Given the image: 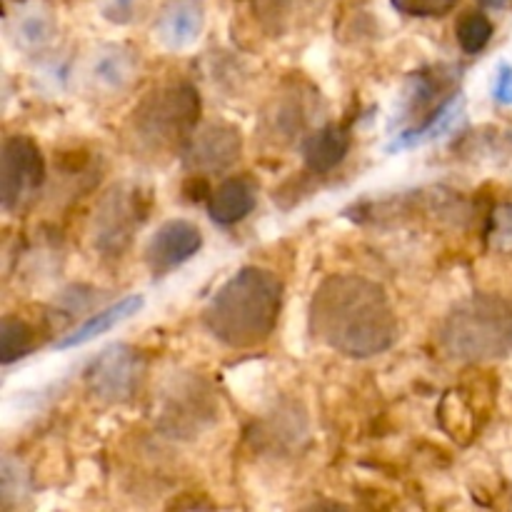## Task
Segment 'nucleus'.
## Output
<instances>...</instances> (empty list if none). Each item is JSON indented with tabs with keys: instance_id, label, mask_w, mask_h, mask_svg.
I'll list each match as a JSON object with an SVG mask.
<instances>
[{
	"instance_id": "obj_20",
	"label": "nucleus",
	"mask_w": 512,
	"mask_h": 512,
	"mask_svg": "<svg viewBox=\"0 0 512 512\" xmlns=\"http://www.w3.org/2000/svg\"><path fill=\"white\" fill-rule=\"evenodd\" d=\"M303 98H283L268 110V133L278 140H293L298 130L305 128Z\"/></svg>"
},
{
	"instance_id": "obj_18",
	"label": "nucleus",
	"mask_w": 512,
	"mask_h": 512,
	"mask_svg": "<svg viewBox=\"0 0 512 512\" xmlns=\"http://www.w3.org/2000/svg\"><path fill=\"white\" fill-rule=\"evenodd\" d=\"M33 348V325L25 323L23 318H15V315H5V318L0 320V360H3V365H13L15 360L33 353Z\"/></svg>"
},
{
	"instance_id": "obj_21",
	"label": "nucleus",
	"mask_w": 512,
	"mask_h": 512,
	"mask_svg": "<svg viewBox=\"0 0 512 512\" xmlns=\"http://www.w3.org/2000/svg\"><path fill=\"white\" fill-rule=\"evenodd\" d=\"M95 8L103 20L115 28H128L148 15L150 0H95Z\"/></svg>"
},
{
	"instance_id": "obj_2",
	"label": "nucleus",
	"mask_w": 512,
	"mask_h": 512,
	"mask_svg": "<svg viewBox=\"0 0 512 512\" xmlns=\"http://www.w3.org/2000/svg\"><path fill=\"white\" fill-rule=\"evenodd\" d=\"M283 310V283L265 268H240L203 310V325L215 340L235 350L263 345Z\"/></svg>"
},
{
	"instance_id": "obj_5",
	"label": "nucleus",
	"mask_w": 512,
	"mask_h": 512,
	"mask_svg": "<svg viewBox=\"0 0 512 512\" xmlns=\"http://www.w3.org/2000/svg\"><path fill=\"white\" fill-rule=\"evenodd\" d=\"M150 195L138 185H113L100 198L93 215V243L103 258H123L135 238V230L145 223Z\"/></svg>"
},
{
	"instance_id": "obj_14",
	"label": "nucleus",
	"mask_w": 512,
	"mask_h": 512,
	"mask_svg": "<svg viewBox=\"0 0 512 512\" xmlns=\"http://www.w3.org/2000/svg\"><path fill=\"white\" fill-rule=\"evenodd\" d=\"M143 305H145L143 295H138V293L125 295V298L115 300V303L105 305V308H100L98 313H93L90 318H85L75 330L65 333L63 338L55 343V348L70 350V348H80V345L93 343V340H98L100 335L110 333L115 325L125 323V320L133 318L135 313H140V310H143Z\"/></svg>"
},
{
	"instance_id": "obj_1",
	"label": "nucleus",
	"mask_w": 512,
	"mask_h": 512,
	"mask_svg": "<svg viewBox=\"0 0 512 512\" xmlns=\"http://www.w3.org/2000/svg\"><path fill=\"white\" fill-rule=\"evenodd\" d=\"M310 330L335 353L365 360L388 353L400 325L383 285L363 275H330L313 295Z\"/></svg>"
},
{
	"instance_id": "obj_9",
	"label": "nucleus",
	"mask_w": 512,
	"mask_h": 512,
	"mask_svg": "<svg viewBox=\"0 0 512 512\" xmlns=\"http://www.w3.org/2000/svg\"><path fill=\"white\" fill-rule=\"evenodd\" d=\"M140 75V60L130 45L103 43L88 55L83 65V83L100 98H118L135 85Z\"/></svg>"
},
{
	"instance_id": "obj_24",
	"label": "nucleus",
	"mask_w": 512,
	"mask_h": 512,
	"mask_svg": "<svg viewBox=\"0 0 512 512\" xmlns=\"http://www.w3.org/2000/svg\"><path fill=\"white\" fill-rule=\"evenodd\" d=\"M395 10L413 18H440L458 5V0H390Z\"/></svg>"
},
{
	"instance_id": "obj_23",
	"label": "nucleus",
	"mask_w": 512,
	"mask_h": 512,
	"mask_svg": "<svg viewBox=\"0 0 512 512\" xmlns=\"http://www.w3.org/2000/svg\"><path fill=\"white\" fill-rule=\"evenodd\" d=\"M253 5L265 28L273 30V33H283L290 20L298 15L295 10H298L300 0H253Z\"/></svg>"
},
{
	"instance_id": "obj_13",
	"label": "nucleus",
	"mask_w": 512,
	"mask_h": 512,
	"mask_svg": "<svg viewBox=\"0 0 512 512\" xmlns=\"http://www.w3.org/2000/svg\"><path fill=\"white\" fill-rule=\"evenodd\" d=\"M8 35L18 50L28 55L45 53L58 38V20L45 3H23L10 18Z\"/></svg>"
},
{
	"instance_id": "obj_6",
	"label": "nucleus",
	"mask_w": 512,
	"mask_h": 512,
	"mask_svg": "<svg viewBox=\"0 0 512 512\" xmlns=\"http://www.w3.org/2000/svg\"><path fill=\"white\" fill-rule=\"evenodd\" d=\"M45 185V158L28 135H8L0 150V205L20 215L38 203Z\"/></svg>"
},
{
	"instance_id": "obj_3",
	"label": "nucleus",
	"mask_w": 512,
	"mask_h": 512,
	"mask_svg": "<svg viewBox=\"0 0 512 512\" xmlns=\"http://www.w3.org/2000/svg\"><path fill=\"white\" fill-rule=\"evenodd\" d=\"M200 110L203 100L190 83L160 85L135 105L128 120L130 145L148 158L183 153L200 125Z\"/></svg>"
},
{
	"instance_id": "obj_4",
	"label": "nucleus",
	"mask_w": 512,
	"mask_h": 512,
	"mask_svg": "<svg viewBox=\"0 0 512 512\" xmlns=\"http://www.w3.org/2000/svg\"><path fill=\"white\" fill-rule=\"evenodd\" d=\"M448 358L493 363L512 355V305L500 295H473L448 313L438 333Z\"/></svg>"
},
{
	"instance_id": "obj_17",
	"label": "nucleus",
	"mask_w": 512,
	"mask_h": 512,
	"mask_svg": "<svg viewBox=\"0 0 512 512\" xmlns=\"http://www.w3.org/2000/svg\"><path fill=\"white\" fill-rule=\"evenodd\" d=\"M438 425L455 443L468 445L478 433V413L468 400V390H448L438 405Z\"/></svg>"
},
{
	"instance_id": "obj_10",
	"label": "nucleus",
	"mask_w": 512,
	"mask_h": 512,
	"mask_svg": "<svg viewBox=\"0 0 512 512\" xmlns=\"http://www.w3.org/2000/svg\"><path fill=\"white\" fill-rule=\"evenodd\" d=\"M455 83H458V70L448 68V65H435V68H423L418 73H413L408 85H405L398 120L410 123L415 118H423L425 123L435 110L443 108L453 98Z\"/></svg>"
},
{
	"instance_id": "obj_26",
	"label": "nucleus",
	"mask_w": 512,
	"mask_h": 512,
	"mask_svg": "<svg viewBox=\"0 0 512 512\" xmlns=\"http://www.w3.org/2000/svg\"><path fill=\"white\" fill-rule=\"evenodd\" d=\"M478 3L488 10H503V8H508L510 0H478Z\"/></svg>"
},
{
	"instance_id": "obj_11",
	"label": "nucleus",
	"mask_w": 512,
	"mask_h": 512,
	"mask_svg": "<svg viewBox=\"0 0 512 512\" xmlns=\"http://www.w3.org/2000/svg\"><path fill=\"white\" fill-rule=\"evenodd\" d=\"M203 248V233L185 218H170L160 225L145 248V263L153 275H165L188 263Z\"/></svg>"
},
{
	"instance_id": "obj_16",
	"label": "nucleus",
	"mask_w": 512,
	"mask_h": 512,
	"mask_svg": "<svg viewBox=\"0 0 512 512\" xmlns=\"http://www.w3.org/2000/svg\"><path fill=\"white\" fill-rule=\"evenodd\" d=\"M350 150V133L345 125L330 123L315 130L303 143V160L310 173L325 175L338 168Z\"/></svg>"
},
{
	"instance_id": "obj_25",
	"label": "nucleus",
	"mask_w": 512,
	"mask_h": 512,
	"mask_svg": "<svg viewBox=\"0 0 512 512\" xmlns=\"http://www.w3.org/2000/svg\"><path fill=\"white\" fill-rule=\"evenodd\" d=\"M493 98L498 100L500 105H512V65L500 63L498 75H495L493 85Z\"/></svg>"
},
{
	"instance_id": "obj_8",
	"label": "nucleus",
	"mask_w": 512,
	"mask_h": 512,
	"mask_svg": "<svg viewBox=\"0 0 512 512\" xmlns=\"http://www.w3.org/2000/svg\"><path fill=\"white\" fill-rule=\"evenodd\" d=\"M183 165L190 173H220L233 168L243 155V135L233 123L205 120L183 148Z\"/></svg>"
},
{
	"instance_id": "obj_12",
	"label": "nucleus",
	"mask_w": 512,
	"mask_h": 512,
	"mask_svg": "<svg viewBox=\"0 0 512 512\" xmlns=\"http://www.w3.org/2000/svg\"><path fill=\"white\" fill-rule=\"evenodd\" d=\"M205 28L203 0H165L155 20V43L168 53H185L200 40Z\"/></svg>"
},
{
	"instance_id": "obj_15",
	"label": "nucleus",
	"mask_w": 512,
	"mask_h": 512,
	"mask_svg": "<svg viewBox=\"0 0 512 512\" xmlns=\"http://www.w3.org/2000/svg\"><path fill=\"white\" fill-rule=\"evenodd\" d=\"M258 195L248 178H225L215 190H210L208 215L218 225H238L255 210Z\"/></svg>"
},
{
	"instance_id": "obj_22",
	"label": "nucleus",
	"mask_w": 512,
	"mask_h": 512,
	"mask_svg": "<svg viewBox=\"0 0 512 512\" xmlns=\"http://www.w3.org/2000/svg\"><path fill=\"white\" fill-rule=\"evenodd\" d=\"M488 248L493 253L512 255V203H503L490 213L488 220Z\"/></svg>"
},
{
	"instance_id": "obj_19",
	"label": "nucleus",
	"mask_w": 512,
	"mask_h": 512,
	"mask_svg": "<svg viewBox=\"0 0 512 512\" xmlns=\"http://www.w3.org/2000/svg\"><path fill=\"white\" fill-rule=\"evenodd\" d=\"M493 33V23H490L488 15L480 13V10L465 13L463 18L458 20V25H455V38H458L460 50H463L465 55L483 53V50L488 48L490 40H493Z\"/></svg>"
},
{
	"instance_id": "obj_7",
	"label": "nucleus",
	"mask_w": 512,
	"mask_h": 512,
	"mask_svg": "<svg viewBox=\"0 0 512 512\" xmlns=\"http://www.w3.org/2000/svg\"><path fill=\"white\" fill-rule=\"evenodd\" d=\"M143 378V358L133 345H108L85 370V385L100 403H128Z\"/></svg>"
}]
</instances>
